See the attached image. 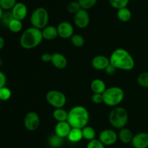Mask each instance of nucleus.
<instances>
[{"instance_id":"obj_1","label":"nucleus","mask_w":148,"mask_h":148,"mask_svg":"<svg viewBox=\"0 0 148 148\" xmlns=\"http://www.w3.org/2000/svg\"><path fill=\"white\" fill-rule=\"evenodd\" d=\"M109 59L110 63L116 69L123 71H132L135 65L134 59L131 54L122 48H119L113 51Z\"/></svg>"},{"instance_id":"obj_2","label":"nucleus","mask_w":148,"mask_h":148,"mask_svg":"<svg viewBox=\"0 0 148 148\" xmlns=\"http://www.w3.org/2000/svg\"><path fill=\"white\" fill-rule=\"evenodd\" d=\"M89 119L88 110L83 106H75L68 113L67 121L72 128L83 129L88 125Z\"/></svg>"},{"instance_id":"obj_3","label":"nucleus","mask_w":148,"mask_h":148,"mask_svg":"<svg viewBox=\"0 0 148 148\" xmlns=\"http://www.w3.org/2000/svg\"><path fill=\"white\" fill-rule=\"evenodd\" d=\"M42 30L34 27L26 29L20 39L21 46L26 49H31L38 46L43 41Z\"/></svg>"},{"instance_id":"obj_4","label":"nucleus","mask_w":148,"mask_h":148,"mask_svg":"<svg viewBox=\"0 0 148 148\" xmlns=\"http://www.w3.org/2000/svg\"><path fill=\"white\" fill-rule=\"evenodd\" d=\"M108 120L111 126L115 129H121L124 128L128 123V112L122 107H115L111 110Z\"/></svg>"},{"instance_id":"obj_5","label":"nucleus","mask_w":148,"mask_h":148,"mask_svg":"<svg viewBox=\"0 0 148 148\" xmlns=\"http://www.w3.org/2000/svg\"><path fill=\"white\" fill-rule=\"evenodd\" d=\"M103 102L110 107H116L124 100V92L118 86H111L106 89L103 93Z\"/></svg>"},{"instance_id":"obj_6","label":"nucleus","mask_w":148,"mask_h":148,"mask_svg":"<svg viewBox=\"0 0 148 148\" xmlns=\"http://www.w3.org/2000/svg\"><path fill=\"white\" fill-rule=\"evenodd\" d=\"M30 23L33 27L42 30L47 26L49 20V15L44 7H38L33 10L30 15Z\"/></svg>"},{"instance_id":"obj_7","label":"nucleus","mask_w":148,"mask_h":148,"mask_svg":"<svg viewBox=\"0 0 148 148\" xmlns=\"http://www.w3.org/2000/svg\"><path fill=\"white\" fill-rule=\"evenodd\" d=\"M46 99L48 103L55 108H62L66 102V98L64 94L57 90H51L48 91Z\"/></svg>"},{"instance_id":"obj_8","label":"nucleus","mask_w":148,"mask_h":148,"mask_svg":"<svg viewBox=\"0 0 148 148\" xmlns=\"http://www.w3.org/2000/svg\"><path fill=\"white\" fill-rule=\"evenodd\" d=\"M40 123V117L36 112H29L25 116L24 126L30 131H33L38 129Z\"/></svg>"},{"instance_id":"obj_9","label":"nucleus","mask_w":148,"mask_h":148,"mask_svg":"<svg viewBox=\"0 0 148 148\" xmlns=\"http://www.w3.org/2000/svg\"><path fill=\"white\" fill-rule=\"evenodd\" d=\"M74 22L75 26L81 29L88 27L90 23V15L87 10L80 9L74 17Z\"/></svg>"},{"instance_id":"obj_10","label":"nucleus","mask_w":148,"mask_h":148,"mask_svg":"<svg viewBox=\"0 0 148 148\" xmlns=\"http://www.w3.org/2000/svg\"><path fill=\"white\" fill-rule=\"evenodd\" d=\"M118 139V134L114 130L105 129L100 133L98 139L104 145L109 146V145H113L114 144H115Z\"/></svg>"},{"instance_id":"obj_11","label":"nucleus","mask_w":148,"mask_h":148,"mask_svg":"<svg viewBox=\"0 0 148 148\" xmlns=\"http://www.w3.org/2000/svg\"><path fill=\"white\" fill-rule=\"evenodd\" d=\"M59 36L62 39H69L74 34L73 26L67 21H63L59 23L57 26Z\"/></svg>"},{"instance_id":"obj_12","label":"nucleus","mask_w":148,"mask_h":148,"mask_svg":"<svg viewBox=\"0 0 148 148\" xmlns=\"http://www.w3.org/2000/svg\"><path fill=\"white\" fill-rule=\"evenodd\" d=\"M131 143L134 148H148V133L140 132L134 135Z\"/></svg>"},{"instance_id":"obj_13","label":"nucleus","mask_w":148,"mask_h":148,"mask_svg":"<svg viewBox=\"0 0 148 148\" xmlns=\"http://www.w3.org/2000/svg\"><path fill=\"white\" fill-rule=\"evenodd\" d=\"M14 18L23 20L27 17V7L24 3L17 2L11 10Z\"/></svg>"},{"instance_id":"obj_14","label":"nucleus","mask_w":148,"mask_h":148,"mask_svg":"<svg viewBox=\"0 0 148 148\" xmlns=\"http://www.w3.org/2000/svg\"><path fill=\"white\" fill-rule=\"evenodd\" d=\"M92 66L97 71H105L110 64V59L104 55H97L92 59Z\"/></svg>"},{"instance_id":"obj_15","label":"nucleus","mask_w":148,"mask_h":148,"mask_svg":"<svg viewBox=\"0 0 148 148\" xmlns=\"http://www.w3.org/2000/svg\"><path fill=\"white\" fill-rule=\"evenodd\" d=\"M71 129H72V127L68 123V121L57 122L54 129L55 134L64 139L65 137H67L69 132H70Z\"/></svg>"},{"instance_id":"obj_16","label":"nucleus","mask_w":148,"mask_h":148,"mask_svg":"<svg viewBox=\"0 0 148 148\" xmlns=\"http://www.w3.org/2000/svg\"><path fill=\"white\" fill-rule=\"evenodd\" d=\"M53 66L59 70L64 69L67 65V59L65 57L64 55L62 54L56 52L52 54L51 61Z\"/></svg>"},{"instance_id":"obj_17","label":"nucleus","mask_w":148,"mask_h":148,"mask_svg":"<svg viewBox=\"0 0 148 148\" xmlns=\"http://www.w3.org/2000/svg\"><path fill=\"white\" fill-rule=\"evenodd\" d=\"M43 38L47 41L54 40L59 36L57 28L53 26H47L46 28L42 29Z\"/></svg>"},{"instance_id":"obj_18","label":"nucleus","mask_w":148,"mask_h":148,"mask_svg":"<svg viewBox=\"0 0 148 148\" xmlns=\"http://www.w3.org/2000/svg\"><path fill=\"white\" fill-rule=\"evenodd\" d=\"M133 137H134V134L132 131L130 129H127L126 127L120 129L118 133V138L119 140L124 144L131 143Z\"/></svg>"},{"instance_id":"obj_19","label":"nucleus","mask_w":148,"mask_h":148,"mask_svg":"<svg viewBox=\"0 0 148 148\" xmlns=\"http://www.w3.org/2000/svg\"><path fill=\"white\" fill-rule=\"evenodd\" d=\"M90 89L93 93L103 94L106 89L105 82L100 78H95L91 82Z\"/></svg>"},{"instance_id":"obj_20","label":"nucleus","mask_w":148,"mask_h":148,"mask_svg":"<svg viewBox=\"0 0 148 148\" xmlns=\"http://www.w3.org/2000/svg\"><path fill=\"white\" fill-rule=\"evenodd\" d=\"M67 138L69 139V141H70L71 142H74V143H76V142L81 141L83 139L82 129H79V128H72Z\"/></svg>"},{"instance_id":"obj_21","label":"nucleus","mask_w":148,"mask_h":148,"mask_svg":"<svg viewBox=\"0 0 148 148\" xmlns=\"http://www.w3.org/2000/svg\"><path fill=\"white\" fill-rule=\"evenodd\" d=\"M117 17L121 22H128L132 18V12L127 7L119 9L117 11Z\"/></svg>"},{"instance_id":"obj_22","label":"nucleus","mask_w":148,"mask_h":148,"mask_svg":"<svg viewBox=\"0 0 148 148\" xmlns=\"http://www.w3.org/2000/svg\"><path fill=\"white\" fill-rule=\"evenodd\" d=\"M53 117L57 122L67 121L68 113L63 108H56L53 112Z\"/></svg>"},{"instance_id":"obj_23","label":"nucleus","mask_w":148,"mask_h":148,"mask_svg":"<svg viewBox=\"0 0 148 148\" xmlns=\"http://www.w3.org/2000/svg\"><path fill=\"white\" fill-rule=\"evenodd\" d=\"M7 27L10 29V31L13 33H18L23 28V23H22V20L13 18L9 23Z\"/></svg>"},{"instance_id":"obj_24","label":"nucleus","mask_w":148,"mask_h":148,"mask_svg":"<svg viewBox=\"0 0 148 148\" xmlns=\"http://www.w3.org/2000/svg\"><path fill=\"white\" fill-rule=\"evenodd\" d=\"M82 135H83L84 139H87L88 141H91L92 139H95V131L91 126H86L85 127H84L83 129H82Z\"/></svg>"},{"instance_id":"obj_25","label":"nucleus","mask_w":148,"mask_h":148,"mask_svg":"<svg viewBox=\"0 0 148 148\" xmlns=\"http://www.w3.org/2000/svg\"><path fill=\"white\" fill-rule=\"evenodd\" d=\"M49 144L51 147L58 148L61 147L63 144V138L57 136L56 134L52 135L49 139Z\"/></svg>"},{"instance_id":"obj_26","label":"nucleus","mask_w":148,"mask_h":148,"mask_svg":"<svg viewBox=\"0 0 148 148\" xmlns=\"http://www.w3.org/2000/svg\"><path fill=\"white\" fill-rule=\"evenodd\" d=\"M109 4L113 8L116 9L117 10L119 9L127 7L128 5L130 0H108Z\"/></svg>"},{"instance_id":"obj_27","label":"nucleus","mask_w":148,"mask_h":148,"mask_svg":"<svg viewBox=\"0 0 148 148\" xmlns=\"http://www.w3.org/2000/svg\"><path fill=\"white\" fill-rule=\"evenodd\" d=\"M71 42L76 47H82L85 44V39L79 34H73L71 37Z\"/></svg>"},{"instance_id":"obj_28","label":"nucleus","mask_w":148,"mask_h":148,"mask_svg":"<svg viewBox=\"0 0 148 148\" xmlns=\"http://www.w3.org/2000/svg\"><path fill=\"white\" fill-rule=\"evenodd\" d=\"M137 84L143 88H148V71L142 73L138 75Z\"/></svg>"},{"instance_id":"obj_29","label":"nucleus","mask_w":148,"mask_h":148,"mask_svg":"<svg viewBox=\"0 0 148 148\" xmlns=\"http://www.w3.org/2000/svg\"><path fill=\"white\" fill-rule=\"evenodd\" d=\"M17 0H0V7L3 10L9 11L14 7Z\"/></svg>"},{"instance_id":"obj_30","label":"nucleus","mask_w":148,"mask_h":148,"mask_svg":"<svg viewBox=\"0 0 148 148\" xmlns=\"http://www.w3.org/2000/svg\"><path fill=\"white\" fill-rule=\"evenodd\" d=\"M80 9L82 8L77 1H70L66 6V10L72 14H76Z\"/></svg>"},{"instance_id":"obj_31","label":"nucleus","mask_w":148,"mask_h":148,"mask_svg":"<svg viewBox=\"0 0 148 148\" xmlns=\"http://www.w3.org/2000/svg\"><path fill=\"white\" fill-rule=\"evenodd\" d=\"M81 8L84 10H89L96 4L98 0H77Z\"/></svg>"},{"instance_id":"obj_32","label":"nucleus","mask_w":148,"mask_h":148,"mask_svg":"<svg viewBox=\"0 0 148 148\" xmlns=\"http://www.w3.org/2000/svg\"><path fill=\"white\" fill-rule=\"evenodd\" d=\"M12 96V91L8 87L4 86L0 89V100L7 101L10 100Z\"/></svg>"},{"instance_id":"obj_33","label":"nucleus","mask_w":148,"mask_h":148,"mask_svg":"<svg viewBox=\"0 0 148 148\" xmlns=\"http://www.w3.org/2000/svg\"><path fill=\"white\" fill-rule=\"evenodd\" d=\"M13 18H14V17H13L12 13L11 11L9 10V11H6L3 12L2 16H1V21L2 22L3 24L8 26L9 23H10V21H11Z\"/></svg>"},{"instance_id":"obj_34","label":"nucleus","mask_w":148,"mask_h":148,"mask_svg":"<svg viewBox=\"0 0 148 148\" xmlns=\"http://www.w3.org/2000/svg\"><path fill=\"white\" fill-rule=\"evenodd\" d=\"M86 148H105V145L99 139H94L92 140L89 141Z\"/></svg>"},{"instance_id":"obj_35","label":"nucleus","mask_w":148,"mask_h":148,"mask_svg":"<svg viewBox=\"0 0 148 148\" xmlns=\"http://www.w3.org/2000/svg\"><path fill=\"white\" fill-rule=\"evenodd\" d=\"M92 101L95 104H101L103 102V94H98V93H93L92 96Z\"/></svg>"},{"instance_id":"obj_36","label":"nucleus","mask_w":148,"mask_h":148,"mask_svg":"<svg viewBox=\"0 0 148 148\" xmlns=\"http://www.w3.org/2000/svg\"><path fill=\"white\" fill-rule=\"evenodd\" d=\"M51 57L52 55H51L50 53H47V52H45L43 55H41V60L43 62H50L51 61Z\"/></svg>"},{"instance_id":"obj_37","label":"nucleus","mask_w":148,"mask_h":148,"mask_svg":"<svg viewBox=\"0 0 148 148\" xmlns=\"http://www.w3.org/2000/svg\"><path fill=\"white\" fill-rule=\"evenodd\" d=\"M116 70L117 69L114 66V65H111V64L110 63L109 65H108V67L106 68L105 71H106V73L108 74V75H113V74L115 73V72L116 71Z\"/></svg>"},{"instance_id":"obj_38","label":"nucleus","mask_w":148,"mask_h":148,"mask_svg":"<svg viewBox=\"0 0 148 148\" xmlns=\"http://www.w3.org/2000/svg\"><path fill=\"white\" fill-rule=\"evenodd\" d=\"M6 81H7V78H6L5 74L0 71V89L5 86Z\"/></svg>"},{"instance_id":"obj_39","label":"nucleus","mask_w":148,"mask_h":148,"mask_svg":"<svg viewBox=\"0 0 148 148\" xmlns=\"http://www.w3.org/2000/svg\"><path fill=\"white\" fill-rule=\"evenodd\" d=\"M4 44H5V41H4V38L0 36V50L4 47Z\"/></svg>"},{"instance_id":"obj_40","label":"nucleus","mask_w":148,"mask_h":148,"mask_svg":"<svg viewBox=\"0 0 148 148\" xmlns=\"http://www.w3.org/2000/svg\"><path fill=\"white\" fill-rule=\"evenodd\" d=\"M3 12H3V10L1 9V7H0V20H1V16H2Z\"/></svg>"}]
</instances>
